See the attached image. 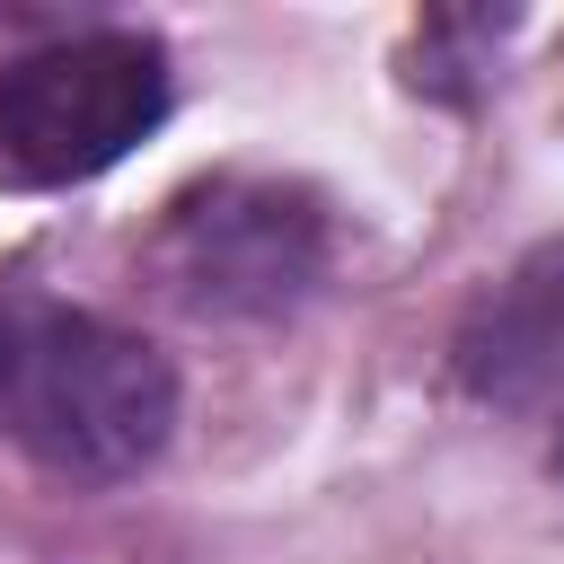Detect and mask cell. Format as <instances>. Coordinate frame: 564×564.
<instances>
[{"instance_id":"obj_4","label":"cell","mask_w":564,"mask_h":564,"mask_svg":"<svg viewBox=\"0 0 564 564\" xmlns=\"http://www.w3.org/2000/svg\"><path fill=\"white\" fill-rule=\"evenodd\" d=\"M449 370L467 397L502 414L564 397V238H538L502 282H485V300L449 344Z\"/></svg>"},{"instance_id":"obj_3","label":"cell","mask_w":564,"mask_h":564,"mask_svg":"<svg viewBox=\"0 0 564 564\" xmlns=\"http://www.w3.org/2000/svg\"><path fill=\"white\" fill-rule=\"evenodd\" d=\"M326 212L282 176H203L167 203L150 264L194 317H282L326 282Z\"/></svg>"},{"instance_id":"obj_1","label":"cell","mask_w":564,"mask_h":564,"mask_svg":"<svg viewBox=\"0 0 564 564\" xmlns=\"http://www.w3.org/2000/svg\"><path fill=\"white\" fill-rule=\"evenodd\" d=\"M176 370L115 317L18 291L0 300V441L53 476H132L167 449Z\"/></svg>"},{"instance_id":"obj_2","label":"cell","mask_w":564,"mask_h":564,"mask_svg":"<svg viewBox=\"0 0 564 564\" xmlns=\"http://www.w3.org/2000/svg\"><path fill=\"white\" fill-rule=\"evenodd\" d=\"M167 115V53L150 35L97 26L0 62V176L9 185H79L115 167Z\"/></svg>"}]
</instances>
